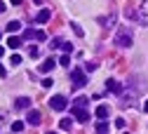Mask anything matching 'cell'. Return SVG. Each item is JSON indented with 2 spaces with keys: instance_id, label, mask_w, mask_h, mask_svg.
<instances>
[{
  "instance_id": "6da1fadb",
  "label": "cell",
  "mask_w": 148,
  "mask_h": 134,
  "mask_svg": "<svg viewBox=\"0 0 148 134\" xmlns=\"http://www.w3.org/2000/svg\"><path fill=\"white\" fill-rule=\"evenodd\" d=\"M132 43H134V38H132V31H118L115 33V38H113V45L115 47H132Z\"/></svg>"
},
{
  "instance_id": "7a4b0ae2",
  "label": "cell",
  "mask_w": 148,
  "mask_h": 134,
  "mask_svg": "<svg viewBox=\"0 0 148 134\" xmlns=\"http://www.w3.org/2000/svg\"><path fill=\"white\" fill-rule=\"evenodd\" d=\"M49 108H52V111H57V113H61V111L68 108V99L64 97V94H54V97L49 99Z\"/></svg>"
},
{
  "instance_id": "3957f363",
  "label": "cell",
  "mask_w": 148,
  "mask_h": 134,
  "mask_svg": "<svg viewBox=\"0 0 148 134\" xmlns=\"http://www.w3.org/2000/svg\"><path fill=\"white\" fill-rule=\"evenodd\" d=\"M71 80H73V89H80V87H85V85H87V75L82 73V68H73Z\"/></svg>"
},
{
  "instance_id": "277c9868",
  "label": "cell",
  "mask_w": 148,
  "mask_h": 134,
  "mask_svg": "<svg viewBox=\"0 0 148 134\" xmlns=\"http://www.w3.org/2000/svg\"><path fill=\"white\" fill-rule=\"evenodd\" d=\"M38 40V43H42V40H47V33L45 31H33V28H26L24 31V40Z\"/></svg>"
},
{
  "instance_id": "5b68a950",
  "label": "cell",
  "mask_w": 148,
  "mask_h": 134,
  "mask_svg": "<svg viewBox=\"0 0 148 134\" xmlns=\"http://www.w3.org/2000/svg\"><path fill=\"white\" fill-rule=\"evenodd\" d=\"M59 64V59H54V56H49V59H45L42 61V66H40V73H49V71H54V66Z\"/></svg>"
},
{
  "instance_id": "8992f818",
  "label": "cell",
  "mask_w": 148,
  "mask_h": 134,
  "mask_svg": "<svg viewBox=\"0 0 148 134\" xmlns=\"http://www.w3.org/2000/svg\"><path fill=\"white\" fill-rule=\"evenodd\" d=\"M14 108H19V111H28V108H31V99H28V97H16Z\"/></svg>"
},
{
  "instance_id": "52a82bcc",
  "label": "cell",
  "mask_w": 148,
  "mask_h": 134,
  "mask_svg": "<svg viewBox=\"0 0 148 134\" xmlns=\"http://www.w3.org/2000/svg\"><path fill=\"white\" fill-rule=\"evenodd\" d=\"M134 104H136V94H122V101H120L122 108H132Z\"/></svg>"
},
{
  "instance_id": "ba28073f",
  "label": "cell",
  "mask_w": 148,
  "mask_h": 134,
  "mask_svg": "<svg viewBox=\"0 0 148 134\" xmlns=\"http://www.w3.org/2000/svg\"><path fill=\"white\" fill-rule=\"evenodd\" d=\"M49 19H52V12L49 10H40L38 14H35V24H47Z\"/></svg>"
},
{
  "instance_id": "9c48e42d",
  "label": "cell",
  "mask_w": 148,
  "mask_h": 134,
  "mask_svg": "<svg viewBox=\"0 0 148 134\" xmlns=\"http://www.w3.org/2000/svg\"><path fill=\"white\" fill-rule=\"evenodd\" d=\"M73 115H75L78 122H87V120H89V113L85 111V106H82V108H73Z\"/></svg>"
},
{
  "instance_id": "30bf717a",
  "label": "cell",
  "mask_w": 148,
  "mask_h": 134,
  "mask_svg": "<svg viewBox=\"0 0 148 134\" xmlns=\"http://www.w3.org/2000/svg\"><path fill=\"white\" fill-rule=\"evenodd\" d=\"M139 21L141 24H148V0H143L141 7H139Z\"/></svg>"
},
{
  "instance_id": "8fae6325",
  "label": "cell",
  "mask_w": 148,
  "mask_h": 134,
  "mask_svg": "<svg viewBox=\"0 0 148 134\" xmlns=\"http://www.w3.org/2000/svg\"><path fill=\"white\" fill-rule=\"evenodd\" d=\"M24 45V38H19V35H10V40H7V47L10 49H19Z\"/></svg>"
},
{
  "instance_id": "7c38bea8",
  "label": "cell",
  "mask_w": 148,
  "mask_h": 134,
  "mask_svg": "<svg viewBox=\"0 0 148 134\" xmlns=\"http://www.w3.org/2000/svg\"><path fill=\"white\" fill-rule=\"evenodd\" d=\"M94 115H97V118H99V120H106V118H108V115H110V108H108V106H103V104H101V106H97V111H94Z\"/></svg>"
},
{
  "instance_id": "4fadbf2b",
  "label": "cell",
  "mask_w": 148,
  "mask_h": 134,
  "mask_svg": "<svg viewBox=\"0 0 148 134\" xmlns=\"http://www.w3.org/2000/svg\"><path fill=\"white\" fill-rule=\"evenodd\" d=\"M106 89H108V92H113V94H122L120 82H118V80H110V78H108V82H106Z\"/></svg>"
},
{
  "instance_id": "5bb4252c",
  "label": "cell",
  "mask_w": 148,
  "mask_h": 134,
  "mask_svg": "<svg viewBox=\"0 0 148 134\" xmlns=\"http://www.w3.org/2000/svg\"><path fill=\"white\" fill-rule=\"evenodd\" d=\"M115 21H118V16H115V14H110V16H101V19H99V24H101V26H108V28H113Z\"/></svg>"
},
{
  "instance_id": "9a60e30c",
  "label": "cell",
  "mask_w": 148,
  "mask_h": 134,
  "mask_svg": "<svg viewBox=\"0 0 148 134\" xmlns=\"http://www.w3.org/2000/svg\"><path fill=\"white\" fill-rule=\"evenodd\" d=\"M26 122H28V125H38V122H40V113H38V111H28Z\"/></svg>"
},
{
  "instance_id": "2e32d148",
  "label": "cell",
  "mask_w": 148,
  "mask_h": 134,
  "mask_svg": "<svg viewBox=\"0 0 148 134\" xmlns=\"http://www.w3.org/2000/svg\"><path fill=\"white\" fill-rule=\"evenodd\" d=\"M59 129H61V132H71V129H73V118H64V120L59 122Z\"/></svg>"
},
{
  "instance_id": "e0dca14e",
  "label": "cell",
  "mask_w": 148,
  "mask_h": 134,
  "mask_svg": "<svg viewBox=\"0 0 148 134\" xmlns=\"http://www.w3.org/2000/svg\"><path fill=\"white\" fill-rule=\"evenodd\" d=\"M87 104H89L87 97H78V99H73V108H82V106H87Z\"/></svg>"
},
{
  "instance_id": "ac0fdd59",
  "label": "cell",
  "mask_w": 148,
  "mask_h": 134,
  "mask_svg": "<svg viewBox=\"0 0 148 134\" xmlns=\"http://www.w3.org/2000/svg\"><path fill=\"white\" fill-rule=\"evenodd\" d=\"M108 129H110V125H108L106 120H99V125H97V132H99V134H106Z\"/></svg>"
},
{
  "instance_id": "d6986e66",
  "label": "cell",
  "mask_w": 148,
  "mask_h": 134,
  "mask_svg": "<svg viewBox=\"0 0 148 134\" xmlns=\"http://www.w3.org/2000/svg\"><path fill=\"white\" fill-rule=\"evenodd\" d=\"M7 31H10V33L21 31V21H10V24H7Z\"/></svg>"
},
{
  "instance_id": "ffe728a7",
  "label": "cell",
  "mask_w": 148,
  "mask_h": 134,
  "mask_svg": "<svg viewBox=\"0 0 148 134\" xmlns=\"http://www.w3.org/2000/svg\"><path fill=\"white\" fill-rule=\"evenodd\" d=\"M28 56H31V59H40V49L35 47V45H31L28 47Z\"/></svg>"
},
{
  "instance_id": "44dd1931",
  "label": "cell",
  "mask_w": 148,
  "mask_h": 134,
  "mask_svg": "<svg viewBox=\"0 0 148 134\" xmlns=\"http://www.w3.org/2000/svg\"><path fill=\"white\" fill-rule=\"evenodd\" d=\"M125 16H127V19H136V21H139V14H136L132 7H129V5L125 7Z\"/></svg>"
},
{
  "instance_id": "7402d4cb",
  "label": "cell",
  "mask_w": 148,
  "mask_h": 134,
  "mask_svg": "<svg viewBox=\"0 0 148 134\" xmlns=\"http://www.w3.org/2000/svg\"><path fill=\"white\" fill-rule=\"evenodd\" d=\"M59 66H66V68L71 66V56H68V52H66L64 56H59Z\"/></svg>"
},
{
  "instance_id": "603a6c76",
  "label": "cell",
  "mask_w": 148,
  "mask_h": 134,
  "mask_svg": "<svg viewBox=\"0 0 148 134\" xmlns=\"http://www.w3.org/2000/svg\"><path fill=\"white\" fill-rule=\"evenodd\" d=\"M10 129H12V132H21V129H24V122H21V120H14V122L10 125Z\"/></svg>"
},
{
  "instance_id": "cb8c5ba5",
  "label": "cell",
  "mask_w": 148,
  "mask_h": 134,
  "mask_svg": "<svg viewBox=\"0 0 148 134\" xmlns=\"http://www.w3.org/2000/svg\"><path fill=\"white\" fill-rule=\"evenodd\" d=\"M71 28H73V33H75L78 38H82V35H85V31H82V26H80V24H71Z\"/></svg>"
},
{
  "instance_id": "d4e9b609",
  "label": "cell",
  "mask_w": 148,
  "mask_h": 134,
  "mask_svg": "<svg viewBox=\"0 0 148 134\" xmlns=\"http://www.w3.org/2000/svg\"><path fill=\"white\" fill-rule=\"evenodd\" d=\"M10 64H12V66H19V64H21V56H19V54H12Z\"/></svg>"
},
{
  "instance_id": "484cf974",
  "label": "cell",
  "mask_w": 148,
  "mask_h": 134,
  "mask_svg": "<svg viewBox=\"0 0 148 134\" xmlns=\"http://www.w3.org/2000/svg\"><path fill=\"white\" fill-rule=\"evenodd\" d=\"M49 45H52V49H57V47H61V45H64V40H61V38H54Z\"/></svg>"
},
{
  "instance_id": "4316f807",
  "label": "cell",
  "mask_w": 148,
  "mask_h": 134,
  "mask_svg": "<svg viewBox=\"0 0 148 134\" xmlns=\"http://www.w3.org/2000/svg\"><path fill=\"white\" fill-rule=\"evenodd\" d=\"M97 66H99L97 61H89V64L85 66V71H87V73H92V71H97Z\"/></svg>"
},
{
  "instance_id": "83f0119b",
  "label": "cell",
  "mask_w": 148,
  "mask_h": 134,
  "mask_svg": "<svg viewBox=\"0 0 148 134\" xmlns=\"http://www.w3.org/2000/svg\"><path fill=\"white\" fill-rule=\"evenodd\" d=\"M115 127H118V129H125V127H127V122H125L122 118H118V120H115Z\"/></svg>"
},
{
  "instance_id": "f1b7e54d",
  "label": "cell",
  "mask_w": 148,
  "mask_h": 134,
  "mask_svg": "<svg viewBox=\"0 0 148 134\" xmlns=\"http://www.w3.org/2000/svg\"><path fill=\"white\" fill-rule=\"evenodd\" d=\"M61 49H64V52H68V54H71V52H73V45H71V43H64V45H61Z\"/></svg>"
},
{
  "instance_id": "f546056e",
  "label": "cell",
  "mask_w": 148,
  "mask_h": 134,
  "mask_svg": "<svg viewBox=\"0 0 148 134\" xmlns=\"http://www.w3.org/2000/svg\"><path fill=\"white\" fill-rule=\"evenodd\" d=\"M5 75H7V68H5L3 64H0V78H5Z\"/></svg>"
},
{
  "instance_id": "4dcf8cb0",
  "label": "cell",
  "mask_w": 148,
  "mask_h": 134,
  "mask_svg": "<svg viewBox=\"0 0 148 134\" xmlns=\"http://www.w3.org/2000/svg\"><path fill=\"white\" fill-rule=\"evenodd\" d=\"M52 85H54V82H52L49 78H45V80H42V87H52Z\"/></svg>"
},
{
  "instance_id": "1f68e13d",
  "label": "cell",
  "mask_w": 148,
  "mask_h": 134,
  "mask_svg": "<svg viewBox=\"0 0 148 134\" xmlns=\"http://www.w3.org/2000/svg\"><path fill=\"white\" fill-rule=\"evenodd\" d=\"M5 12V3H3V0H0V14H3Z\"/></svg>"
},
{
  "instance_id": "d6a6232c",
  "label": "cell",
  "mask_w": 148,
  "mask_h": 134,
  "mask_svg": "<svg viewBox=\"0 0 148 134\" xmlns=\"http://www.w3.org/2000/svg\"><path fill=\"white\" fill-rule=\"evenodd\" d=\"M143 111H146V113H148V99H146V101H143Z\"/></svg>"
},
{
  "instance_id": "836d02e7",
  "label": "cell",
  "mask_w": 148,
  "mask_h": 134,
  "mask_svg": "<svg viewBox=\"0 0 148 134\" xmlns=\"http://www.w3.org/2000/svg\"><path fill=\"white\" fill-rule=\"evenodd\" d=\"M12 5H21V0H12Z\"/></svg>"
},
{
  "instance_id": "e575fe53",
  "label": "cell",
  "mask_w": 148,
  "mask_h": 134,
  "mask_svg": "<svg viewBox=\"0 0 148 134\" xmlns=\"http://www.w3.org/2000/svg\"><path fill=\"white\" fill-rule=\"evenodd\" d=\"M3 54H5V49H3V47H0V56H3Z\"/></svg>"
},
{
  "instance_id": "d590c367",
  "label": "cell",
  "mask_w": 148,
  "mask_h": 134,
  "mask_svg": "<svg viewBox=\"0 0 148 134\" xmlns=\"http://www.w3.org/2000/svg\"><path fill=\"white\" fill-rule=\"evenodd\" d=\"M0 35H3V31H0Z\"/></svg>"
}]
</instances>
